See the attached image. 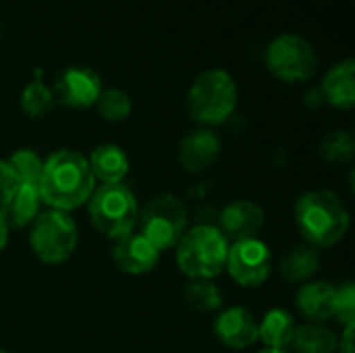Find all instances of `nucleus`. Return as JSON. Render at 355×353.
<instances>
[{
	"mask_svg": "<svg viewBox=\"0 0 355 353\" xmlns=\"http://www.w3.org/2000/svg\"><path fill=\"white\" fill-rule=\"evenodd\" d=\"M10 169L15 171L19 183H31V185H40L42 179V171H44V160L33 152V150H17L10 160H8Z\"/></svg>",
	"mask_w": 355,
	"mask_h": 353,
	"instance_id": "obj_26",
	"label": "nucleus"
},
{
	"mask_svg": "<svg viewBox=\"0 0 355 353\" xmlns=\"http://www.w3.org/2000/svg\"><path fill=\"white\" fill-rule=\"evenodd\" d=\"M320 266V256H318V250L304 243V246H295L293 250H289L281 264H279V270L283 275L285 281L289 283H304L308 281Z\"/></svg>",
	"mask_w": 355,
	"mask_h": 353,
	"instance_id": "obj_20",
	"label": "nucleus"
},
{
	"mask_svg": "<svg viewBox=\"0 0 355 353\" xmlns=\"http://www.w3.org/2000/svg\"><path fill=\"white\" fill-rule=\"evenodd\" d=\"M322 98L341 110H349L355 104V62L345 58L337 62L322 79Z\"/></svg>",
	"mask_w": 355,
	"mask_h": 353,
	"instance_id": "obj_15",
	"label": "nucleus"
},
{
	"mask_svg": "<svg viewBox=\"0 0 355 353\" xmlns=\"http://www.w3.org/2000/svg\"><path fill=\"white\" fill-rule=\"evenodd\" d=\"M333 298L335 287L324 281L308 283L297 293V308L302 316L314 322H322L333 318Z\"/></svg>",
	"mask_w": 355,
	"mask_h": 353,
	"instance_id": "obj_18",
	"label": "nucleus"
},
{
	"mask_svg": "<svg viewBox=\"0 0 355 353\" xmlns=\"http://www.w3.org/2000/svg\"><path fill=\"white\" fill-rule=\"evenodd\" d=\"M355 154V137L352 131H331L320 141V156L327 162H347Z\"/></svg>",
	"mask_w": 355,
	"mask_h": 353,
	"instance_id": "obj_24",
	"label": "nucleus"
},
{
	"mask_svg": "<svg viewBox=\"0 0 355 353\" xmlns=\"http://www.w3.org/2000/svg\"><path fill=\"white\" fill-rule=\"evenodd\" d=\"M337 335L320 325H304L295 329L293 350L295 353H335L337 352Z\"/></svg>",
	"mask_w": 355,
	"mask_h": 353,
	"instance_id": "obj_21",
	"label": "nucleus"
},
{
	"mask_svg": "<svg viewBox=\"0 0 355 353\" xmlns=\"http://www.w3.org/2000/svg\"><path fill=\"white\" fill-rule=\"evenodd\" d=\"M258 353H287L285 350H270V347H266V350H262V352Z\"/></svg>",
	"mask_w": 355,
	"mask_h": 353,
	"instance_id": "obj_31",
	"label": "nucleus"
},
{
	"mask_svg": "<svg viewBox=\"0 0 355 353\" xmlns=\"http://www.w3.org/2000/svg\"><path fill=\"white\" fill-rule=\"evenodd\" d=\"M266 69L285 83H304L316 75L314 46L297 33H281L266 46Z\"/></svg>",
	"mask_w": 355,
	"mask_h": 353,
	"instance_id": "obj_8",
	"label": "nucleus"
},
{
	"mask_svg": "<svg viewBox=\"0 0 355 353\" xmlns=\"http://www.w3.org/2000/svg\"><path fill=\"white\" fill-rule=\"evenodd\" d=\"M214 335L231 350H248L258 341V322L252 312L241 306L227 308L214 322Z\"/></svg>",
	"mask_w": 355,
	"mask_h": 353,
	"instance_id": "obj_13",
	"label": "nucleus"
},
{
	"mask_svg": "<svg viewBox=\"0 0 355 353\" xmlns=\"http://www.w3.org/2000/svg\"><path fill=\"white\" fill-rule=\"evenodd\" d=\"M54 100L60 106L73 110H85L96 104L102 94V79L89 67H69L58 73L54 85L50 87Z\"/></svg>",
	"mask_w": 355,
	"mask_h": 353,
	"instance_id": "obj_10",
	"label": "nucleus"
},
{
	"mask_svg": "<svg viewBox=\"0 0 355 353\" xmlns=\"http://www.w3.org/2000/svg\"><path fill=\"white\" fill-rule=\"evenodd\" d=\"M0 353H8V352H2V350H0Z\"/></svg>",
	"mask_w": 355,
	"mask_h": 353,
	"instance_id": "obj_32",
	"label": "nucleus"
},
{
	"mask_svg": "<svg viewBox=\"0 0 355 353\" xmlns=\"http://www.w3.org/2000/svg\"><path fill=\"white\" fill-rule=\"evenodd\" d=\"M54 104L52 89L42 83V81H31L23 92H21V110L29 119H40L44 117Z\"/></svg>",
	"mask_w": 355,
	"mask_h": 353,
	"instance_id": "obj_25",
	"label": "nucleus"
},
{
	"mask_svg": "<svg viewBox=\"0 0 355 353\" xmlns=\"http://www.w3.org/2000/svg\"><path fill=\"white\" fill-rule=\"evenodd\" d=\"M220 139L210 129H196L179 144V164L187 173H202L214 164L220 154Z\"/></svg>",
	"mask_w": 355,
	"mask_h": 353,
	"instance_id": "obj_14",
	"label": "nucleus"
},
{
	"mask_svg": "<svg viewBox=\"0 0 355 353\" xmlns=\"http://www.w3.org/2000/svg\"><path fill=\"white\" fill-rule=\"evenodd\" d=\"M89 169L94 179L102 181V185L123 183V179L129 173V158L127 154L114 146V144H102L98 146L89 156Z\"/></svg>",
	"mask_w": 355,
	"mask_h": 353,
	"instance_id": "obj_16",
	"label": "nucleus"
},
{
	"mask_svg": "<svg viewBox=\"0 0 355 353\" xmlns=\"http://www.w3.org/2000/svg\"><path fill=\"white\" fill-rule=\"evenodd\" d=\"M40 185L19 183V189L0 212L8 229H23L35 221V216L40 214Z\"/></svg>",
	"mask_w": 355,
	"mask_h": 353,
	"instance_id": "obj_17",
	"label": "nucleus"
},
{
	"mask_svg": "<svg viewBox=\"0 0 355 353\" xmlns=\"http://www.w3.org/2000/svg\"><path fill=\"white\" fill-rule=\"evenodd\" d=\"M295 223L308 246L333 248L349 231V212L329 189H310L295 202Z\"/></svg>",
	"mask_w": 355,
	"mask_h": 353,
	"instance_id": "obj_2",
	"label": "nucleus"
},
{
	"mask_svg": "<svg viewBox=\"0 0 355 353\" xmlns=\"http://www.w3.org/2000/svg\"><path fill=\"white\" fill-rule=\"evenodd\" d=\"M112 260L116 268L127 275H146L160 262V252L139 231H131L114 239Z\"/></svg>",
	"mask_w": 355,
	"mask_h": 353,
	"instance_id": "obj_12",
	"label": "nucleus"
},
{
	"mask_svg": "<svg viewBox=\"0 0 355 353\" xmlns=\"http://www.w3.org/2000/svg\"><path fill=\"white\" fill-rule=\"evenodd\" d=\"M96 108L104 121L121 123L131 114V98L127 92H123L119 87H106V89H102L100 98L96 100Z\"/></svg>",
	"mask_w": 355,
	"mask_h": 353,
	"instance_id": "obj_23",
	"label": "nucleus"
},
{
	"mask_svg": "<svg viewBox=\"0 0 355 353\" xmlns=\"http://www.w3.org/2000/svg\"><path fill=\"white\" fill-rule=\"evenodd\" d=\"M6 241H8V227H6V223L2 218V212H0V252L6 246Z\"/></svg>",
	"mask_w": 355,
	"mask_h": 353,
	"instance_id": "obj_30",
	"label": "nucleus"
},
{
	"mask_svg": "<svg viewBox=\"0 0 355 353\" xmlns=\"http://www.w3.org/2000/svg\"><path fill=\"white\" fill-rule=\"evenodd\" d=\"M354 331H355V325H347V327H345V331H343L341 339L337 341V350H339V353H355Z\"/></svg>",
	"mask_w": 355,
	"mask_h": 353,
	"instance_id": "obj_29",
	"label": "nucleus"
},
{
	"mask_svg": "<svg viewBox=\"0 0 355 353\" xmlns=\"http://www.w3.org/2000/svg\"><path fill=\"white\" fill-rule=\"evenodd\" d=\"M295 329L297 327L291 314L283 308H275L268 310L258 325V339H262L270 350H285L287 345H291Z\"/></svg>",
	"mask_w": 355,
	"mask_h": 353,
	"instance_id": "obj_19",
	"label": "nucleus"
},
{
	"mask_svg": "<svg viewBox=\"0 0 355 353\" xmlns=\"http://www.w3.org/2000/svg\"><path fill=\"white\" fill-rule=\"evenodd\" d=\"M87 212L94 229L108 239H119L131 233L139 216L137 200L123 183L100 185L94 189L87 200Z\"/></svg>",
	"mask_w": 355,
	"mask_h": 353,
	"instance_id": "obj_5",
	"label": "nucleus"
},
{
	"mask_svg": "<svg viewBox=\"0 0 355 353\" xmlns=\"http://www.w3.org/2000/svg\"><path fill=\"white\" fill-rule=\"evenodd\" d=\"M229 241L212 225H198L177 243V264L181 273L193 281H210L218 277L227 264Z\"/></svg>",
	"mask_w": 355,
	"mask_h": 353,
	"instance_id": "obj_3",
	"label": "nucleus"
},
{
	"mask_svg": "<svg viewBox=\"0 0 355 353\" xmlns=\"http://www.w3.org/2000/svg\"><path fill=\"white\" fill-rule=\"evenodd\" d=\"M19 189V179L6 160H0V210L10 202L15 191Z\"/></svg>",
	"mask_w": 355,
	"mask_h": 353,
	"instance_id": "obj_28",
	"label": "nucleus"
},
{
	"mask_svg": "<svg viewBox=\"0 0 355 353\" xmlns=\"http://www.w3.org/2000/svg\"><path fill=\"white\" fill-rule=\"evenodd\" d=\"M94 189L96 179L81 152L58 150L44 160L40 198L52 210H75L92 198Z\"/></svg>",
	"mask_w": 355,
	"mask_h": 353,
	"instance_id": "obj_1",
	"label": "nucleus"
},
{
	"mask_svg": "<svg viewBox=\"0 0 355 353\" xmlns=\"http://www.w3.org/2000/svg\"><path fill=\"white\" fill-rule=\"evenodd\" d=\"M139 233L158 250L177 248L187 231V208L181 198L162 193L150 200L137 216Z\"/></svg>",
	"mask_w": 355,
	"mask_h": 353,
	"instance_id": "obj_7",
	"label": "nucleus"
},
{
	"mask_svg": "<svg viewBox=\"0 0 355 353\" xmlns=\"http://www.w3.org/2000/svg\"><path fill=\"white\" fill-rule=\"evenodd\" d=\"M231 277L243 287H260L272 273L270 248L258 237L229 246L227 264Z\"/></svg>",
	"mask_w": 355,
	"mask_h": 353,
	"instance_id": "obj_9",
	"label": "nucleus"
},
{
	"mask_svg": "<svg viewBox=\"0 0 355 353\" xmlns=\"http://www.w3.org/2000/svg\"><path fill=\"white\" fill-rule=\"evenodd\" d=\"M237 106V83L225 69H208L187 92V110L202 125H223Z\"/></svg>",
	"mask_w": 355,
	"mask_h": 353,
	"instance_id": "obj_4",
	"label": "nucleus"
},
{
	"mask_svg": "<svg viewBox=\"0 0 355 353\" xmlns=\"http://www.w3.org/2000/svg\"><path fill=\"white\" fill-rule=\"evenodd\" d=\"M264 223H266V216L260 204L252 200H235L220 212L216 229L223 233L227 241L237 243V241L258 237Z\"/></svg>",
	"mask_w": 355,
	"mask_h": 353,
	"instance_id": "obj_11",
	"label": "nucleus"
},
{
	"mask_svg": "<svg viewBox=\"0 0 355 353\" xmlns=\"http://www.w3.org/2000/svg\"><path fill=\"white\" fill-rule=\"evenodd\" d=\"M333 318L339 322L355 325V287L354 283H343L341 287H335V298H333Z\"/></svg>",
	"mask_w": 355,
	"mask_h": 353,
	"instance_id": "obj_27",
	"label": "nucleus"
},
{
	"mask_svg": "<svg viewBox=\"0 0 355 353\" xmlns=\"http://www.w3.org/2000/svg\"><path fill=\"white\" fill-rule=\"evenodd\" d=\"M29 246L37 260L46 264H60L67 262L79 241V231L75 221L62 210H46L35 216L31 223Z\"/></svg>",
	"mask_w": 355,
	"mask_h": 353,
	"instance_id": "obj_6",
	"label": "nucleus"
},
{
	"mask_svg": "<svg viewBox=\"0 0 355 353\" xmlns=\"http://www.w3.org/2000/svg\"><path fill=\"white\" fill-rule=\"evenodd\" d=\"M183 300L196 312H214L223 306V293L212 281H193L185 287Z\"/></svg>",
	"mask_w": 355,
	"mask_h": 353,
	"instance_id": "obj_22",
	"label": "nucleus"
}]
</instances>
